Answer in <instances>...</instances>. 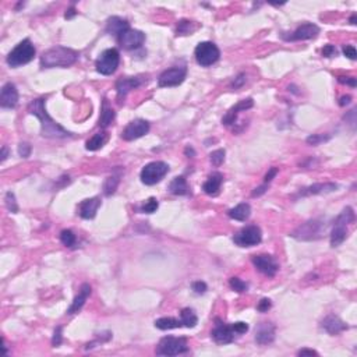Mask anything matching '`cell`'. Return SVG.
I'll use <instances>...</instances> for the list:
<instances>
[{
	"label": "cell",
	"instance_id": "obj_1",
	"mask_svg": "<svg viewBox=\"0 0 357 357\" xmlns=\"http://www.w3.org/2000/svg\"><path fill=\"white\" fill-rule=\"evenodd\" d=\"M45 102H46L45 98H38V99H35L28 105V112L39 119L42 137H46V138H67V137H71L70 131L61 127L57 121H54L50 116L47 115Z\"/></svg>",
	"mask_w": 357,
	"mask_h": 357
},
{
	"label": "cell",
	"instance_id": "obj_2",
	"mask_svg": "<svg viewBox=\"0 0 357 357\" xmlns=\"http://www.w3.org/2000/svg\"><path fill=\"white\" fill-rule=\"evenodd\" d=\"M78 57H80V52H77L71 47H50L40 56V67H68V66L74 64L75 61L78 60Z\"/></svg>",
	"mask_w": 357,
	"mask_h": 357
},
{
	"label": "cell",
	"instance_id": "obj_3",
	"mask_svg": "<svg viewBox=\"0 0 357 357\" xmlns=\"http://www.w3.org/2000/svg\"><path fill=\"white\" fill-rule=\"evenodd\" d=\"M353 221H355V212L351 207H346L334 222V228L331 232V246L332 247H338L346 240L348 225Z\"/></svg>",
	"mask_w": 357,
	"mask_h": 357
},
{
	"label": "cell",
	"instance_id": "obj_4",
	"mask_svg": "<svg viewBox=\"0 0 357 357\" xmlns=\"http://www.w3.org/2000/svg\"><path fill=\"white\" fill-rule=\"evenodd\" d=\"M35 46L32 45V42L28 39L21 40L17 46L14 47L13 50L7 56V64L10 67H21L24 64H28L29 61L35 57Z\"/></svg>",
	"mask_w": 357,
	"mask_h": 357
},
{
	"label": "cell",
	"instance_id": "obj_5",
	"mask_svg": "<svg viewBox=\"0 0 357 357\" xmlns=\"http://www.w3.org/2000/svg\"><path fill=\"white\" fill-rule=\"evenodd\" d=\"M189 352V342L186 338L165 337L159 341L155 353L158 356H179Z\"/></svg>",
	"mask_w": 357,
	"mask_h": 357
},
{
	"label": "cell",
	"instance_id": "obj_6",
	"mask_svg": "<svg viewBox=\"0 0 357 357\" xmlns=\"http://www.w3.org/2000/svg\"><path fill=\"white\" fill-rule=\"evenodd\" d=\"M120 64V53L115 47L106 49L96 59L95 67L96 71L102 75H112Z\"/></svg>",
	"mask_w": 357,
	"mask_h": 357
},
{
	"label": "cell",
	"instance_id": "obj_7",
	"mask_svg": "<svg viewBox=\"0 0 357 357\" xmlns=\"http://www.w3.org/2000/svg\"><path fill=\"white\" fill-rule=\"evenodd\" d=\"M194 56H196L197 63L202 66V67H209L212 64H215L216 61L219 60L221 57V50L219 47L216 46L214 42H200L197 45L196 50H194Z\"/></svg>",
	"mask_w": 357,
	"mask_h": 357
},
{
	"label": "cell",
	"instance_id": "obj_8",
	"mask_svg": "<svg viewBox=\"0 0 357 357\" xmlns=\"http://www.w3.org/2000/svg\"><path fill=\"white\" fill-rule=\"evenodd\" d=\"M169 172V165L166 162L162 161H155L151 162L148 165H145L142 168L140 177H141V182L147 186H154L156 183H159L168 175Z\"/></svg>",
	"mask_w": 357,
	"mask_h": 357
},
{
	"label": "cell",
	"instance_id": "obj_9",
	"mask_svg": "<svg viewBox=\"0 0 357 357\" xmlns=\"http://www.w3.org/2000/svg\"><path fill=\"white\" fill-rule=\"evenodd\" d=\"M261 240H263V232L257 225L246 226L233 236V242L239 247H253L260 244Z\"/></svg>",
	"mask_w": 357,
	"mask_h": 357
},
{
	"label": "cell",
	"instance_id": "obj_10",
	"mask_svg": "<svg viewBox=\"0 0 357 357\" xmlns=\"http://www.w3.org/2000/svg\"><path fill=\"white\" fill-rule=\"evenodd\" d=\"M187 77V66L182 64V66H173V67L165 70L159 78H158V85L162 88L166 87H177L180 85L183 81L186 80Z\"/></svg>",
	"mask_w": 357,
	"mask_h": 357
},
{
	"label": "cell",
	"instance_id": "obj_11",
	"mask_svg": "<svg viewBox=\"0 0 357 357\" xmlns=\"http://www.w3.org/2000/svg\"><path fill=\"white\" fill-rule=\"evenodd\" d=\"M323 229L325 230L324 223L318 219H313V221H309V222L303 223L302 226H299L292 233V237H295L297 240H316L318 237H321Z\"/></svg>",
	"mask_w": 357,
	"mask_h": 357
},
{
	"label": "cell",
	"instance_id": "obj_12",
	"mask_svg": "<svg viewBox=\"0 0 357 357\" xmlns=\"http://www.w3.org/2000/svg\"><path fill=\"white\" fill-rule=\"evenodd\" d=\"M216 323H218L216 324V327L214 328V331L211 332V337H212V339L215 341L216 344H232V342L236 339V337H239V334H237L236 330H235L233 324L221 323L219 320H218Z\"/></svg>",
	"mask_w": 357,
	"mask_h": 357
},
{
	"label": "cell",
	"instance_id": "obj_13",
	"mask_svg": "<svg viewBox=\"0 0 357 357\" xmlns=\"http://www.w3.org/2000/svg\"><path fill=\"white\" fill-rule=\"evenodd\" d=\"M149 123L144 119H135L130 121L124 130L121 131V138L126 141H133L137 138H141L145 134H148Z\"/></svg>",
	"mask_w": 357,
	"mask_h": 357
},
{
	"label": "cell",
	"instance_id": "obj_14",
	"mask_svg": "<svg viewBox=\"0 0 357 357\" xmlns=\"http://www.w3.org/2000/svg\"><path fill=\"white\" fill-rule=\"evenodd\" d=\"M117 40H119L121 47H124L127 50H134V49L142 46V43L145 42V34L142 31H138V29L128 28L117 36Z\"/></svg>",
	"mask_w": 357,
	"mask_h": 357
},
{
	"label": "cell",
	"instance_id": "obj_15",
	"mask_svg": "<svg viewBox=\"0 0 357 357\" xmlns=\"http://www.w3.org/2000/svg\"><path fill=\"white\" fill-rule=\"evenodd\" d=\"M251 261L254 264L257 270L260 271L261 274H264L265 277H275L277 272L279 271V264L277 263V260L270 254H260V256H254L251 258Z\"/></svg>",
	"mask_w": 357,
	"mask_h": 357
},
{
	"label": "cell",
	"instance_id": "obj_16",
	"mask_svg": "<svg viewBox=\"0 0 357 357\" xmlns=\"http://www.w3.org/2000/svg\"><path fill=\"white\" fill-rule=\"evenodd\" d=\"M320 34V28L313 22H304L300 27H297L290 35H283L285 40H307L314 39Z\"/></svg>",
	"mask_w": 357,
	"mask_h": 357
},
{
	"label": "cell",
	"instance_id": "obj_17",
	"mask_svg": "<svg viewBox=\"0 0 357 357\" xmlns=\"http://www.w3.org/2000/svg\"><path fill=\"white\" fill-rule=\"evenodd\" d=\"M254 106V101L251 99V98H247V99H243V101H240L239 103H236L235 106H232V108L226 112V115L223 116L222 119V124H225V126H228V127H230V126H235L236 124V120H237V116H239V113L240 112H246V110H249V109H251Z\"/></svg>",
	"mask_w": 357,
	"mask_h": 357
},
{
	"label": "cell",
	"instance_id": "obj_18",
	"mask_svg": "<svg viewBox=\"0 0 357 357\" xmlns=\"http://www.w3.org/2000/svg\"><path fill=\"white\" fill-rule=\"evenodd\" d=\"M18 103V91L13 82H6L0 92V106L4 109H13Z\"/></svg>",
	"mask_w": 357,
	"mask_h": 357
},
{
	"label": "cell",
	"instance_id": "obj_19",
	"mask_svg": "<svg viewBox=\"0 0 357 357\" xmlns=\"http://www.w3.org/2000/svg\"><path fill=\"white\" fill-rule=\"evenodd\" d=\"M277 328L271 323H261L256 328V342L258 345H270L275 341Z\"/></svg>",
	"mask_w": 357,
	"mask_h": 357
},
{
	"label": "cell",
	"instance_id": "obj_20",
	"mask_svg": "<svg viewBox=\"0 0 357 357\" xmlns=\"http://www.w3.org/2000/svg\"><path fill=\"white\" fill-rule=\"evenodd\" d=\"M144 80L141 77H124V78H119L116 82V92H117V98L123 99L126 95L131 91L141 85Z\"/></svg>",
	"mask_w": 357,
	"mask_h": 357
},
{
	"label": "cell",
	"instance_id": "obj_21",
	"mask_svg": "<svg viewBox=\"0 0 357 357\" xmlns=\"http://www.w3.org/2000/svg\"><path fill=\"white\" fill-rule=\"evenodd\" d=\"M101 207V198L94 197V198H88L80 202L78 205V215L82 219H94L96 216V212Z\"/></svg>",
	"mask_w": 357,
	"mask_h": 357
},
{
	"label": "cell",
	"instance_id": "obj_22",
	"mask_svg": "<svg viewBox=\"0 0 357 357\" xmlns=\"http://www.w3.org/2000/svg\"><path fill=\"white\" fill-rule=\"evenodd\" d=\"M321 328H323L325 332H328L330 335H338V334H341V332L348 330L349 327H348V324L342 321L338 316L331 314V316L325 317L323 321H321Z\"/></svg>",
	"mask_w": 357,
	"mask_h": 357
},
{
	"label": "cell",
	"instance_id": "obj_23",
	"mask_svg": "<svg viewBox=\"0 0 357 357\" xmlns=\"http://www.w3.org/2000/svg\"><path fill=\"white\" fill-rule=\"evenodd\" d=\"M338 189V184L335 183H316L311 184L309 187H304L299 191L297 197H309V196H317V194H327V193H332Z\"/></svg>",
	"mask_w": 357,
	"mask_h": 357
},
{
	"label": "cell",
	"instance_id": "obj_24",
	"mask_svg": "<svg viewBox=\"0 0 357 357\" xmlns=\"http://www.w3.org/2000/svg\"><path fill=\"white\" fill-rule=\"evenodd\" d=\"M91 292H92L91 286H89L88 283H82V285H81L80 292H78V295L74 297V300H73L71 306L67 309V314H75V313H78V311L84 307V304H85V302H87L88 297L91 296Z\"/></svg>",
	"mask_w": 357,
	"mask_h": 357
},
{
	"label": "cell",
	"instance_id": "obj_25",
	"mask_svg": "<svg viewBox=\"0 0 357 357\" xmlns=\"http://www.w3.org/2000/svg\"><path fill=\"white\" fill-rule=\"evenodd\" d=\"M223 183V175L219 172H214L212 175H209L208 180L202 184V190L205 194L208 196H218L219 190Z\"/></svg>",
	"mask_w": 357,
	"mask_h": 357
},
{
	"label": "cell",
	"instance_id": "obj_26",
	"mask_svg": "<svg viewBox=\"0 0 357 357\" xmlns=\"http://www.w3.org/2000/svg\"><path fill=\"white\" fill-rule=\"evenodd\" d=\"M128 28H130V24L127 20H124L121 17H110L106 24V32L119 36L121 32H124Z\"/></svg>",
	"mask_w": 357,
	"mask_h": 357
},
{
	"label": "cell",
	"instance_id": "obj_27",
	"mask_svg": "<svg viewBox=\"0 0 357 357\" xmlns=\"http://www.w3.org/2000/svg\"><path fill=\"white\" fill-rule=\"evenodd\" d=\"M228 215L235 219V221H240V222H246L251 215V207H250L247 202H242L236 205L235 208H232L228 211Z\"/></svg>",
	"mask_w": 357,
	"mask_h": 357
},
{
	"label": "cell",
	"instance_id": "obj_28",
	"mask_svg": "<svg viewBox=\"0 0 357 357\" xmlns=\"http://www.w3.org/2000/svg\"><path fill=\"white\" fill-rule=\"evenodd\" d=\"M189 184L184 176H177L169 184V191L175 196H186L189 194Z\"/></svg>",
	"mask_w": 357,
	"mask_h": 357
},
{
	"label": "cell",
	"instance_id": "obj_29",
	"mask_svg": "<svg viewBox=\"0 0 357 357\" xmlns=\"http://www.w3.org/2000/svg\"><path fill=\"white\" fill-rule=\"evenodd\" d=\"M115 110L109 106V103L106 99H103L101 108V116H99V126L102 128L109 127L112 124V121L115 120Z\"/></svg>",
	"mask_w": 357,
	"mask_h": 357
},
{
	"label": "cell",
	"instance_id": "obj_30",
	"mask_svg": "<svg viewBox=\"0 0 357 357\" xmlns=\"http://www.w3.org/2000/svg\"><path fill=\"white\" fill-rule=\"evenodd\" d=\"M108 133H105V131L96 133V134H94L88 140L87 144H85V148H87L88 151H98V149H101L102 147L108 142Z\"/></svg>",
	"mask_w": 357,
	"mask_h": 357
},
{
	"label": "cell",
	"instance_id": "obj_31",
	"mask_svg": "<svg viewBox=\"0 0 357 357\" xmlns=\"http://www.w3.org/2000/svg\"><path fill=\"white\" fill-rule=\"evenodd\" d=\"M155 327L158 330L166 331V330H175V328H180L183 327V324L180 320H176L173 317H163L156 320Z\"/></svg>",
	"mask_w": 357,
	"mask_h": 357
},
{
	"label": "cell",
	"instance_id": "obj_32",
	"mask_svg": "<svg viewBox=\"0 0 357 357\" xmlns=\"http://www.w3.org/2000/svg\"><path fill=\"white\" fill-rule=\"evenodd\" d=\"M180 321H182L183 327L194 328L197 324H198V317H197L194 310H191V309H183V310L180 311Z\"/></svg>",
	"mask_w": 357,
	"mask_h": 357
},
{
	"label": "cell",
	"instance_id": "obj_33",
	"mask_svg": "<svg viewBox=\"0 0 357 357\" xmlns=\"http://www.w3.org/2000/svg\"><path fill=\"white\" fill-rule=\"evenodd\" d=\"M119 182H120L119 176H109L108 179L105 180V183H103V193H105V196H112L117 190Z\"/></svg>",
	"mask_w": 357,
	"mask_h": 357
},
{
	"label": "cell",
	"instance_id": "obj_34",
	"mask_svg": "<svg viewBox=\"0 0 357 357\" xmlns=\"http://www.w3.org/2000/svg\"><path fill=\"white\" fill-rule=\"evenodd\" d=\"M197 29V27L194 25L193 21L189 20H180L177 24V29H176V34L177 35H189L191 32H194Z\"/></svg>",
	"mask_w": 357,
	"mask_h": 357
},
{
	"label": "cell",
	"instance_id": "obj_35",
	"mask_svg": "<svg viewBox=\"0 0 357 357\" xmlns=\"http://www.w3.org/2000/svg\"><path fill=\"white\" fill-rule=\"evenodd\" d=\"M60 242L66 246V247H73L77 242V237H75L74 232L70 229L61 230L60 233Z\"/></svg>",
	"mask_w": 357,
	"mask_h": 357
},
{
	"label": "cell",
	"instance_id": "obj_36",
	"mask_svg": "<svg viewBox=\"0 0 357 357\" xmlns=\"http://www.w3.org/2000/svg\"><path fill=\"white\" fill-rule=\"evenodd\" d=\"M229 285L230 288L235 290V292H237V293H244V292H247V289H249V285L244 282L243 279L237 277L230 278Z\"/></svg>",
	"mask_w": 357,
	"mask_h": 357
},
{
	"label": "cell",
	"instance_id": "obj_37",
	"mask_svg": "<svg viewBox=\"0 0 357 357\" xmlns=\"http://www.w3.org/2000/svg\"><path fill=\"white\" fill-rule=\"evenodd\" d=\"M158 207H159L158 200H156L155 197H151V198H148L147 201L142 204L141 212H144V214H154V212H156Z\"/></svg>",
	"mask_w": 357,
	"mask_h": 357
},
{
	"label": "cell",
	"instance_id": "obj_38",
	"mask_svg": "<svg viewBox=\"0 0 357 357\" xmlns=\"http://www.w3.org/2000/svg\"><path fill=\"white\" fill-rule=\"evenodd\" d=\"M225 155H226L225 149H216L209 155V159H211L214 166H221L225 161Z\"/></svg>",
	"mask_w": 357,
	"mask_h": 357
},
{
	"label": "cell",
	"instance_id": "obj_39",
	"mask_svg": "<svg viewBox=\"0 0 357 357\" xmlns=\"http://www.w3.org/2000/svg\"><path fill=\"white\" fill-rule=\"evenodd\" d=\"M4 201H6V207H7V209L10 211V212H13V214H17V212H18V205H17V201H15V196H14V193L8 191V193L6 194Z\"/></svg>",
	"mask_w": 357,
	"mask_h": 357
},
{
	"label": "cell",
	"instance_id": "obj_40",
	"mask_svg": "<svg viewBox=\"0 0 357 357\" xmlns=\"http://www.w3.org/2000/svg\"><path fill=\"white\" fill-rule=\"evenodd\" d=\"M328 140H331L330 134H311L310 137H307L306 142L309 145H318V144L328 141Z\"/></svg>",
	"mask_w": 357,
	"mask_h": 357
},
{
	"label": "cell",
	"instance_id": "obj_41",
	"mask_svg": "<svg viewBox=\"0 0 357 357\" xmlns=\"http://www.w3.org/2000/svg\"><path fill=\"white\" fill-rule=\"evenodd\" d=\"M61 331H63V328H61V327H57V328L54 330L53 338H52V345H53L54 348L60 346L61 342H63V335H61Z\"/></svg>",
	"mask_w": 357,
	"mask_h": 357
},
{
	"label": "cell",
	"instance_id": "obj_42",
	"mask_svg": "<svg viewBox=\"0 0 357 357\" xmlns=\"http://www.w3.org/2000/svg\"><path fill=\"white\" fill-rule=\"evenodd\" d=\"M191 288L194 290L196 295H204L207 292V283L201 282V281H197L191 285Z\"/></svg>",
	"mask_w": 357,
	"mask_h": 357
},
{
	"label": "cell",
	"instance_id": "obj_43",
	"mask_svg": "<svg viewBox=\"0 0 357 357\" xmlns=\"http://www.w3.org/2000/svg\"><path fill=\"white\" fill-rule=\"evenodd\" d=\"M344 54L346 56V57H349L351 60H355L357 57V53H356V47L352 46V45H345L344 46Z\"/></svg>",
	"mask_w": 357,
	"mask_h": 357
},
{
	"label": "cell",
	"instance_id": "obj_44",
	"mask_svg": "<svg viewBox=\"0 0 357 357\" xmlns=\"http://www.w3.org/2000/svg\"><path fill=\"white\" fill-rule=\"evenodd\" d=\"M18 154H20V156H22V158L29 156V154H31V145H29L28 142H21L20 145H18Z\"/></svg>",
	"mask_w": 357,
	"mask_h": 357
},
{
	"label": "cell",
	"instance_id": "obj_45",
	"mask_svg": "<svg viewBox=\"0 0 357 357\" xmlns=\"http://www.w3.org/2000/svg\"><path fill=\"white\" fill-rule=\"evenodd\" d=\"M246 80H247V77H246V74H244V73H240V74L237 75L236 78H235V81L232 82V88H235V89H237V88L243 87V85L246 84Z\"/></svg>",
	"mask_w": 357,
	"mask_h": 357
},
{
	"label": "cell",
	"instance_id": "obj_46",
	"mask_svg": "<svg viewBox=\"0 0 357 357\" xmlns=\"http://www.w3.org/2000/svg\"><path fill=\"white\" fill-rule=\"evenodd\" d=\"M271 306H272V303H271L270 299H263L258 303V306H257V310L260 311V313H267L271 309Z\"/></svg>",
	"mask_w": 357,
	"mask_h": 357
},
{
	"label": "cell",
	"instance_id": "obj_47",
	"mask_svg": "<svg viewBox=\"0 0 357 357\" xmlns=\"http://www.w3.org/2000/svg\"><path fill=\"white\" fill-rule=\"evenodd\" d=\"M323 56H325V57H334V56H337V47L334 46V45H325V46L323 47Z\"/></svg>",
	"mask_w": 357,
	"mask_h": 357
},
{
	"label": "cell",
	"instance_id": "obj_48",
	"mask_svg": "<svg viewBox=\"0 0 357 357\" xmlns=\"http://www.w3.org/2000/svg\"><path fill=\"white\" fill-rule=\"evenodd\" d=\"M233 327H235V330H236V332L239 334V335H243V334H246V332L249 331V324L243 323V321L235 323L233 324Z\"/></svg>",
	"mask_w": 357,
	"mask_h": 357
},
{
	"label": "cell",
	"instance_id": "obj_49",
	"mask_svg": "<svg viewBox=\"0 0 357 357\" xmlns=\"http://www.w3.org/2000/svg\"><path fill=\"white\" fill-rule=\"evenodd\" d=\"M278 173H279V169L275 168V166H274V168H271L270 170H268V173H267V175H265V177H264V183H265V184H268V183L272 182V180H274V177H275Z\"/></svg>",
	"mask_w": 357,
	"mask_h": 357
},
{
	"label": "cell",
	"instance_id": "obj_50",
	"mask_svg": "<svg viewBox=\"0 0 357 357\" xmlns=\"http://www.w3.org/2000/svg\"><path fill=\"white\" fill-rule=\"evenodd\" d=\"M338 81H339L341 84H346V85H351V87L353 88L357 85L356 78H353V77H345V75H341V77H338Z\"/></svg>",
	"mask_w": 357,
	"mask_h": 357
},
{
	"label": "cell",
	"instance_id": "obj_51",
	"mask_svg": "<svg viewBox=\"0 0 357 357\" xmlns=\"http://www.w3.org/2000/svg\"><path fill=\"white\" fill-rule=\"evenodd\" d=\"M267 189H268V184H265V183H264L263 186H260V187H257V189L254 190V191H253V193H251V196H253V197H260V196H263L264 193H265V191H267Z\"/></svg>",
	"mask_w": 357,
	"mask_h": 357
},
{
	"label": "cell",
	"instance_id": "obj_52",
	"mask_svg": "<svg viewBox=\"0 0 357 357\" xmlns=\"http://www.w3.org/2000/svg\"><path fill=\"white\" fill-rule=\"evenodd\" d=\"M297 355L299 356H318V352L313 351V349H302V351H299Z\"/></svg>",
	"mask_w": 357,
	"mask_h": 357
},
{
	"label": "cell",
	"instance_id": "obj_53",
	"mask_svg": "<svg viewBox=\"0 0 357 357\" xmlns=\"http://www.w3.org/2000/svg\"><path fill=\"white\" fill-rule=\"evenodd\" d=\"M351 101H352L351 95H344V96L339 99V105H341V106H346V105L351 103Z\"/></svg>",
	"mask_w": 357,
	"mask_h": 357
},
{
	"label": "cell",
	"instance_id": "obj_54",
	"mask_svg": "<svg viewBox=\"0 0 357 357\" xmlns=\"http://www.w3.org/2000/svg\"><path fill=\"white\" fill-rule=\"evenodd\" d=\"M75 14H77V11H75L74 7H70V8L67 10V13L64 14V17H66L67 20H70V18H73V17H74Z\"/></svg>",
	"mask_w": 357,
	"mask_h": 357
},
{
	"label": "cell",
	"instance_id": "obj_55",
	"mask_svg": "<svg viewBox=\"0 0 357 357\" xmlns=\"http://www.w3.org/2000/svg\"><path fill=\"white\" fill-rule=\"evenodd\" d=\"M7 156H8V148L4 145V147H1V158H0V161L4 162L7 159Z\"/></svg>",
	"mask_w": 357,
	"mask_h": 357
},
{
	"label": "cell",
	"instance_id": "obj_56",
	"mask_svg": "<svg viewBox=\"0 0 357 357\" xmlns=\"http://www.w3.org/2000/svg\"><path fill=\"white\" fill-rule=\"evenodd\" d=\"M184 154L189 156V158H193V156L196 155V152H194V149L191 148V147H187V148L184 149Z\"/></svg>",
	"mask_w": 357,
	"mask_h": 357
},
{
	"label": "cell",
	"instance_id": "obj_57",
	"mask_svg": "<svg viewBox=\"0 0 357 357\" xmlns=\"http://www.w3.org/2000/svg\"><path fill=\"white\" fill-rule=\"evenodd\" d=\"M351 24H356V14H353V15H352Z\"/></svg>",
	"mask_w": 357,
	"mask_h": 357
}]
</instances>
